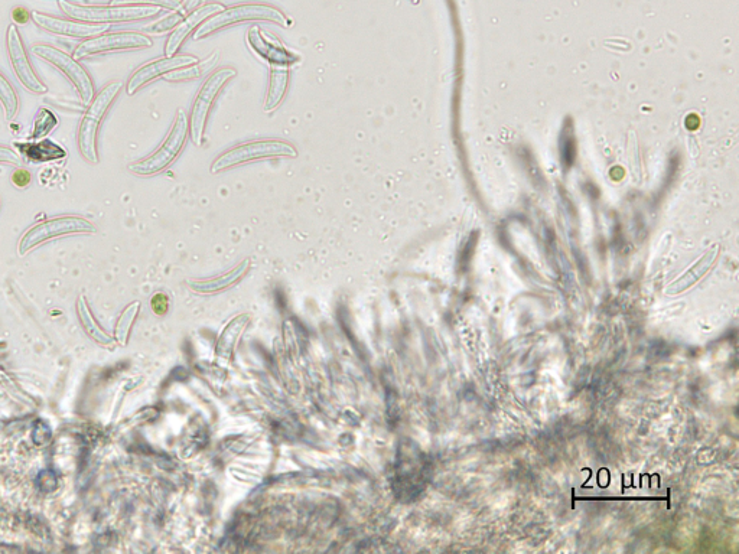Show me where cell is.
<instances>
[{"label":"cell","mask_w":739,"mask_h":554,"mask_svg":"<svg viewBox=\"0 0 739 554\" xmlns=\"http://www.w3.org/2000/svg\"><path fill=\"white\" fill-rule=\"evenodd\" d=\"M58 5L68 18L89 24H125L153 18L159 13L156 6L80 5L70 0H58Z\"/></svg>","instance_id":"obj_1"},{"label":"cell","mask_w":739,"mask_h":554,"mask_svg":"<svg viewBox=\"0 0 739 554\" xmlns=\"http://www.w3.org/2000/svg\"><path fill=\"white\" fill-rule=\"evenodd\" d=\"M123 84L120 81L107 84L104 89L100 90L93 100L90 101L89 107L83 114L80 125H78L77 142L81 156L86 159L89 164H97L99 162V153H97V135H99L100 123L103 122L104 116L109 112L110 106L116 100L117 94L122 90Z\"/></svg>","instance_id":"obj_2"},{"label":"cell","mask_w":739,"mask_h":554,"mask_svg":"<svg viewBox=\"0 0 739 554\" xmlns=\"http://www.w3.org/2000/svg\"><path fill=\"white\" fill-rule=\"evenodd\" d=\"M266 21L273 22L282 26L292 25V22L283 15L279 9L269 5H237L231 8H224L223 11L211 16L210 19L201 24L200 28L195 32L194 39H201L221 31L230 26L242 24V22Z\"/></svg>","instance_id":"obj_3"},{"label":"cell","mask_w":739,"mask_h":554,"mask_svg":"<svg viewBox=\"0 0 739 554\" xmlns=\"http://www.w3.org/2000/svg\"><path fill=\"white\" fill-rule=\"evenodd\" d=\"M91 233H96V227L86 218L77 217V215L51 218V220L42 221V223L26 231L21 241H19L18 252L21 256H24L34 247L58 239V237Z\"/></svg>","instance_id":"obj_4"},{"label":"cell","mask_w":739,"mask_h":554,"mask_svg":"<svg viewBox=\"0 0 739 554\" xmlns=\"http://www.w3.org/2000/svg\"><path fill=\"white\" fill-rule=\"evenodd\" d=\"M188 135V119L182 110H179L177 119L171 132L166 136L165 142L159 146L158 151L152 153L148 158L129 166V171L139 177H152L168 168L177 159Z\"/></svg>","instance_id":"obj_5"},{"label":"cell","mask_w":739,"mask_h":554,"mask_svg":"<svg viewBox=\"0 0 739 554\" xmlns=\"http://www.w3.org/2000/svg\"><path fill=\"white\" fill-rule=\"evenodd\" d=\"M31 52L39 60L45 61V63L60 70L70 80V83L73 84L83 104L89 106L90 101L94 97L93 80H91L90 74L84 70L83 65L78 63L76 58L71 57L70 54L60 50V48L47 44L34 45L31 48Z\"/></svg>","instance_id":"obj_6"},{"label":"cell","mask_w":739,"mask_h":554,"mask_svg":"<svg viewBox=\"0 0 739 554\" xmlns=\"http://www.w3.org/2000/svg\"><path fill=\"white\" fill-rule=\"evenodd\" d=\"M296 155L298 153H296L294 146L281 142V140H260V142L244 143V145L236 146V148L223 153L211 166V172L217 174V172L224 171V169L257 161V159L281 158V156L295 158Z\"/></svg>","instance_id":"obj_7"},{"label":"cell","mask_w":739,"mask_h":554,"mask_svg":"<svg viewBox=\"0 0 739 554\" xmlns=\"http://www.w3.org/2000/svg\"><path fill=\"white\" fill-rule=\"evenodd\" d=\"M152 45V39L139 32H110V34L106 32L97 37L84 39L74 51V58L86 60V58L97 57V55L109 54V52L142 50Z\"/></svg>","instance_id":"obj_8"},{"label":"cell","mask_w":739,"mask_h":554,"mask_svg":"<svg viewBox=\"0 0 739 554\" xmlns=\"http://www.w3.org/2000/svg\"><path fill=\"white\" fill-rule=\"evenodd\" d=\"M234 76H236V71L231 70V68H221L205 81L200 93L195 97L191 113V139L195 145L201 146V143H203L205 123H207L211 104L216 100L217 94L223 89L224 84Z\"/></svg>","instance_id":"obj_9"},{"label":"cell","mask_w":739,"mask_h":554,"mask_svg":"<svg viewBox=\"0 0 739 554\" xmlns=\"http://www.w3.org/2000/svg\"><path fill=\"white\" fill-rule=\"evenodd\" d=\"M6 47H8L9 61L11 67L19 83L26 90L34 94L48 93V87L39 80L37 73L32 68L28 54H26L24 39L21 37L18 26L9 25L8 34H6Z\"/></svg>","instance_id":"obj_10"},{"label":"cell","mask_w":739,"mask_h":554,"mask_svg":"<svg viewBox=\"0 0 739 554\" xmlns=\"http://www.w3.org/2000/svg\"><path fill=\"white\" fill-rule=\"evenodd\" d=\"M31 18L44 31L67 38L89 39L106 34L110 28V25L89 24V22L74 21V19L57 18V16L38 11L32 12Z\"/></svg>","instance_id":"obj_11"},{"label":"cell","mask_w":739,"mask_h":554,"mask_svg":"<svg viewBox=\"0 0 739 554\" xmlns=\"http://www.w3.org/2000/svg\"><path fill=\"white\" fill-rule=\"evenodd\" d=\"M247 42L250 48L259 55L263 60L268 61L270 65H292L298 61L292 52L283 47L278 38L273 37L269 32L263 31L260 26H252L247 32Z\"/></svg>","instance_id":"obj_12"},{"label":"cell","mask_w":739,"mask_h":554,"mask_svg":"<svg viewBox=\"0 0 739 554\" xmlns=\"http://www.w3.org/2000/svg\"><path fill=\"white\" fill-rule=\"evenodd\" d=\"M198 60L191 55H174V57L162 58V60L152 61L139 68L128 83V94L132 96L136 91L142 89L146 84L151 83L155 78L165 76L171 71L178 68L188 67V65L197 64Z\"/></svg>","instance_id":"obj_13"},{"label":"cell","mask_w":739,"mask_h":554,"mask_svg":"<svg viewBox=\"0 0 739 554\" xmlns=\"http://www.w3.org/2000/svg\"><path fill=\"white\" fill-rule=\"evenodd\" d=\"M223 9L224 6L221 5V3H207V5L200 6V8L194 9V11L188 13V15L185 16L184 21L174 29L168 42H166V57H174L175 52L179 50L182 42L187 39L188 35H190L192 31H195L197 26L204 24L207 19H210L211 16L223 11Z\"/></svg>","instance_id":"obj_14"},{"label":"cell","mask_w":739,"mask_h":554,"mask_svg":"<svg viewBox=\"0 0 739 554\" xmlns=\"http://www.w3.org/2000/svg\"><path fill=\"white\" fill-rule=\"evenodd\" d=\"M289 84L288 65H270V83L268 96L265 101V112L270 113L278 109L285 97Z\"/></svg>","instance_id":"obj_15"},{"label":"cell","mask_w":739,"mask_h":554,"mask_svg":"<svg viewBox=\"0 0 739 554\" xmlns=\"http://www.w3.org/2000/svg\"><path fill=\"white\" fill-rule=\"evenodd\" d=\"M22 149L25 151L26 158H28L29 161L35 162V164L60 161V159H64L65 156H67V152H65L58 143L52 142L50 139L22 145Z\"/></svg>","instance_id":"obj_16"},{"label":"cell","mask_w":739,"mask_h":554,"mask_svg":"<svg viewBox=\"0 0 739 554\" xmlns=\"http://www.w3.org/2000/svg\"><path fill=\"white\" fill-rule=\"evenodd\" d=\"M198 2H200V0H187V2L182 0V5L179 6L178 9H175L171 15L165 16L164 19L156 22V24L149 26L148 32H151V34L161 35L165 34V32L172 31V29L177 28V26L184 21V18L188 13L194 11V6L197 5Z\"/></svg>","instance_id":"obj_17"},{"label":"cell","mask_w":739,"mask_h":554,"mask_svg":"<svg viewBox=\"0 0 739 554\" xmlns=\"http://www.w3.org/2000/svg\"><path fill=\"white\" fill-rule=\"evenodd\" d=\"M0 104H2L3 112H5L6 120L15 119L19 112V97L15 87L2 73H0Z\"/></svg>","instance_id":"obj_18"},{"label":"cell","mask_w":739,"mask_h":554,"mask_svg":"<svg viewBox=\"0 0 739 554\" xmlns=\"http://www.w3.org/2000/svg\"><path fill=\"white\" fill-rule=\"evenodd\" d=\"M217 61H218V54L213 55V57L211 58H208V60L204 61V63L192 64V65H188V67L178 68V70L171 71V73L165 74V80L166 81L194 80V78L201 77L203 76V74L207 73L208 70H211V68H213L214 65L217 64Z\"/></svg>","instance_id":"obj_19"},{"label":"cell","mask_w":739,"mask_h":554,"mask_svg":"<svg viewBox=\"0 0 739 554\" xmlns=\"http://www.w3.org/2000/svg\"><path fill=\"white\" fill-rule=\"evenodd\" d=\"M58 117L51 110L41 109L35 116L34 132L31 139L37 142L39 139L47 138L48 135L58 126Z\"/></svg>","instance_id":"obj_20"},{"label":"cell","mask_w":739,"mask_h":554,"mask_svg":"<svg viewBox=\"0 0 739 554\" xmlns=\"http://www.w3.org/2000/svg\"><path fill=\"white\" fill-rule=\"evenodd\" d=\"M78 311H80V318L83 319L84 328H86V331L89 332L94 340L97 342H103V344L104 342H110L109 338L106 337V334H103L99 327H97L96 322H94L93 316L90 315L89 309H87L83 298L78 301Z\"/></svg>","instance_id":"obj_21"},{"label":"cell","mask_w":739,"mask_h":554,"mask_svg":"<svg viewBox=\"0 0 739 554\" xmlns=\"http://www.w3.org/2000/svg\"><path fill=\"white\" fill-rule=\"evenodd\" d=\"M112 5L156 6L175 11L182 5V0H112Z\"/></svg>","instance_id":"obj_22"},{"label":"cell","mask_w":739,"mask_h":554,"mask_svg":"<svg viewBox=\"0 0 739 554\" xmlns=\"http://www.w3.org/2000/svg\"><path fill=\"white\" fill-rule=\"evenodd\" d=\"M24 158L8 146H0V164L21 165Z\"/></svg>","instance_id":"obj_23"},{"label":"cell","mask_w":739,"mask_h":554,"mask_svg":"<svg viewBox=\"0 0 739 554\" xmlns=\"http://www.w3.org/2000/svg\"><path fill=\"white\" fill-rule=\"evenodd\" d=\"M11 179L12 184L15 185L16 188L25 189L28 188L29 185H31L32 175L31 172L28 171V169L19 168L16 169L15 172H13Z\"/></svg>","instance_id":"obj_24"},{"label":"cell","mask_w":739,"mask_h":554,"mask_svg":"<svg viewBox=\"0 0 739 554\" xmlns=\"http://www.w3.org/2000/svg\"><path fill=\"white\" fill-rule=\"evenodd\" d=\"M12 19L15 25H26L29 19H32L31 12L26 11L22 6H18V8L13 9Z\"/></svg>","instance_id":"obj_25"}]
</instances>
